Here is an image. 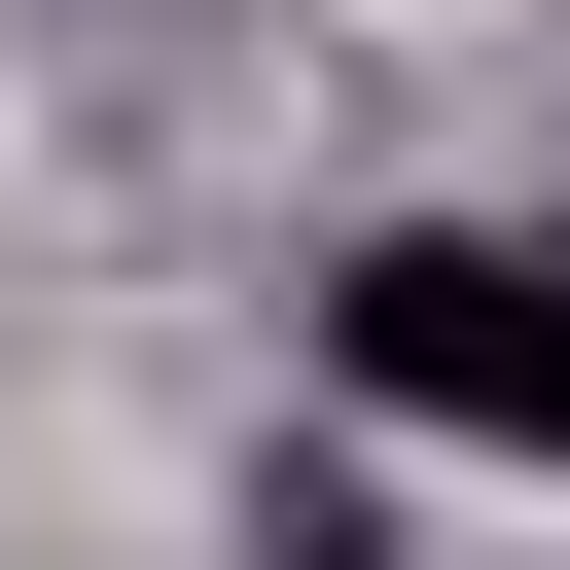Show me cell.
Listing matches in <instances>:
<instances>
[{"mask_svg": "<svg viewBox=\"0 0 570 570\" xmlns=\"http://www.w3.org/2000/svg\"><path fill=\"white\" fill-rule=\"evenodd\" d=\"M321 356H356V428L570 463V249H534V214H392V249L321 285Z\"/></svg>", "mask_w": 570, "mask_h": 570, "instance_id": "1", "label": "cell"}, {"mask_svg": "<svg viewBox=\"0 0 570 570\" xmlns=\"http://www.w3.org/2000/svg\"><path fill=\"white\" fill-rule=\"evenodd\" d=\"M249 570H392V463H285V499H249Z\"/></svg>", "mask_w": 570, "mask_h": 570, "instance_id": "2", "label": "cell"}]
</instances>
